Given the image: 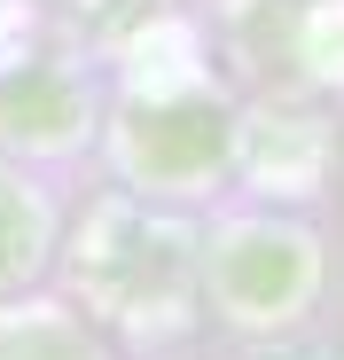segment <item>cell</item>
Wrapping results in <instances>:
<instances>
[{
	"instance_id": "cell-1",
	"label": "cell",
	"mask_w": 344,
	"mask_h": 360,
	"mask_svg": "<svg viewBox=\"0 0 344 360\" xmlns=\"http://www.w3.org/2000/svg\"><path fill=\"white\" fill-rule=\"evenodd\" d=\"M79 282L110 321L133 329H172L188 290V235L149 219L141 204H102L79 235Z\"/></svg>"
},
{
	"instance_id": "cell-5",
	"label": "cell",
	"mask_w": 344,
	"mask_h": 360,
	"mask_svg": "<svg viewBox=\"0 0 344 360\" xmlns=\"http://www.w3.org/2000/svg\"><path fill=\"white\" fill-rule=\"evenodd\" d=\"M0 360H102V345H94V329L39 306L24 321H0Z\"/></svg>"
},
{
	"instance_id": "cell-6",
	"label": "cell",
	"mask_w": 344,
	"mask_h": 360,
	"mask_svg": "<svg viewBox=\"0 0 344 360\" xmlns=\"http://www.w3.org/2000/svg\"><path fill=\"white\" fill-rule=\"evenodd\" d=\"M39 243H47V204L24 188V180L0 172V282H16L39 259Z\"/></svg>"
},
{
	"instance_id": "cell-3",
	"label": "cell",
	"mask_w": 344,
	"mask_h": 360,
	"mask_svg": "<svg viewBox=\"0 0 344 360\" xmlns=\"http://www.w3.org/2000/svg\"><path fill=\"white\" fill-rule=\"evenodd\" d=\"M204 290L235 329H274L305 306L313 290V243L274 219H235L204 243Z\"/></svg>"
},
{
	"instance_id": "cell-4",
	"label": "cell",
	"mask_w": 344,
	"mask_h": 360,
	"mask_svg": "<svg viewBox=\"0 0 344 360\" xmlns=\"http://www.w3.org/2000/svg\"><path fill=\"white\" fill-rule=\"evenodd\" d=\"M94 102L79 86V71L63 63H8L0 71V141H16V149H71L86 126Z\"/></svg>"
},
{
	"instance_id": "cell-2",
	"label": "cell",
	"mask_w": 344,
	"mask_h": 360,
	"mask_svg": "<svg viewBox=\"0 0 344 360\" xmlns=\"http://www.w3.org/2000/svg\"><path fill=\"white\" fill-rule=\"evenodd\" d=\"M243 149V126L211 86H157L118 126V165L141 196H196Z\"/></svg>"
}]
</instances>
